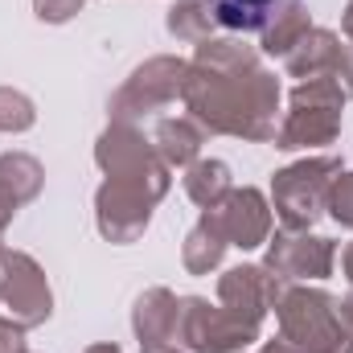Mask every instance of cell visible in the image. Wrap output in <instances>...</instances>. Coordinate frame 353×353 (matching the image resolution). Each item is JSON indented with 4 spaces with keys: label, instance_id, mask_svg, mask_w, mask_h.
<instances>
[{
    "label": "cell",
    "instance_id": "obj_30",
    "mask_svg": "<svg viewBox=\"0 0 353 353\" xmlns=\"http://www.w3.org/2000/svg\"><path fill=\"white\" fill-rule=\"evenodd\" d=\"M341 271H345V279L353 283V243L345 247V251H341Z\"/></svg>",
    "mask_w": 353,
    "mask_h": 353
},
{
    "label": "cell",
    "instance_id": "obj_6",
    "mask_svg": "<svg viewBox=\"0 0 353 353\" xmlns=\"http://www.w3.org/2000/svg\"><path fill=\"white\" fill-rule=\"evenodd\" d=\"M185 79H189V62L173 58V54H161V58H148L144 66L132 70V79L111 94V119L119 123H136V119H148L157 115L161 107L176 103L185 94Z\"/></svg>",
    "mask_w": 353,
    "mask_h": 353
},
{
    "label": "cell",
    "instance_id": "obj_17",
    "mask_svg": "<svg viewBox=\"0 0 353 353\" xmlns=\"http://www.w3.org/2000/svg\"><path fill=\"white\" fill-rule=\"evenodd\" d=\"M201 144H205V128L197 119H189V115L161 119L157 123V136H152V148H157V157L169 169H189L201 157Z\"/></svg>",
    "mask_w": 353,
    "mask_h": 353
},
{
    "label": "cell",
    "instance_id": "obj_12",
    "mask_svg": "<svg viewBox=\"0 0 353 353\" xmlns=\"http://www.w3.org/2000/svg\"><path fill=\"white\" fill-rule=\"evenodd\" d=\"M283 279H275L263 263H243V267H230L222 279H218V304L230 308L239 321L263 329L267 312L279 304L283 296Z\"/></svg>",
    "mask_w": 353,
    "mask_h": 353
},
{
    "label": "cell",
    "instance_id": "obj_5",
    "mask_svg": "<svg viewBox=\"0 0 353 353\" xmlns=\"http://www.w3.org/2000/svg\"><path fill=\"white\" fill-rule=\"evenodd\" d=\"M94 165L111 181H132V185H144L148 193L165 197L173 176H169V165L157 157L152 140H144V132L136 123H119L111 119L107 132L99 136L94 144Z\"/></svg>",
    "mask_w": 353,
    "mask_h": 353
},
{
    "label": "cell",
    "instance_id": "obj_16",
    "mask_svg": "<svg viewBox=\"0 0 353 353\" xmlns=\"http://www.w3.org/2000/svg\"><path fill=\"white\" fill-rule=\"evenodd\" d=\"M226 247H230V239H226V230H222L218 214H214V210H205V214L197 218V226L185 234L181 263H185V271H189V275H210L214 267H222Z\"/></svg>",
    "mask_w": 353,
    "mask_h": 353
},
{
    "label": "cell",
    "instance_id": "obj_1",
    "mask_svg": "<svg viewBox=\"0 0 353 353\" xmlns=\"http://www.w3.org/2000/svg\"><path fill=\"white\" fill-rule=\"evenodd\" d=\"M181 103L189 119H197L214 136L267 144L279 132V79L263 66L222 74V70H205L189 62Z\"/></svg>",
    "mask_w": 353,
    "mask_h": 353
},
{
    "label": "cell",
    "instance_id": "obj_13",
    "mask_svg": "<svg viewBox=\"0 0 353 353\" xmlns=\"http://www.w3.org/2000/svg\"><path fill=\"white\" fill-rule=\"evenodd\" d=\"M230 247L239 251H255L271 239V201H267L259 189L243 185V189H230L222 205H214Z\"/></svg>",
    "mask_w": 353,
    "mask_h": 353
},
{
    "label": "cell",
    "instance_id": "obj_31",
    "mask_svg": "<svg viewBox=\"0 0 353 353\" xmlns=\"http://www.w3.org/2000/svg\"><path fill=\"white\" fill-rule=\"evenodd\" d=\"M341 29H345V37L353 41V0L345 4V17H341Z\"/></svg>",
    "mask_w": 353,
    "mask_h": 353
},
{
    "label": "cell",
    "instance_id": "obj_8",
    "mask_svg": "<svg viewBox=\"0 0 353 353\" xmlns=\"http://www.w3.org/2000/svg\"><path fill=\"white\" fill-rule=\"evenodd\" d=\"M0 308L21 329H37V325L50 321L54 292H50V279H46V271L33 255H25V251H4L0 255Z\"/></svg>",
    "mask_w": 353,
    "mask_h": 353
},
{
    "label": "cell",
    "instance_id": "obj_18",
    "mask_svg": "<svg viewBox=\"0 0 353 353\" xmlns=\"http://www.w3.org/2000/svg\"><path fill=\"white\" fill-rule=\"evenodd\" d=\"M230 189H234V176H230V165H226V161L197 157V161L185 169V193H189V201L201 205V210L222 205Z\"/></svg>",
    "mask_w": 353,
    "mask_h": 353
},
{
    "label": "cell",
    "instance_id": "obj_28",
    "mask_svg": "<svg viewBox=\"0 0 353 353\" xmlns=\"http://www.w3.org/2000/svg\"><path fill=\"white\" fill-rule=\"evenodd\" d=\"M17 210H21V205H17V201H12V197H8V193H4V189H0V226H8V222H12V214H17Z\"/></svg>",
    "mask_w": 353,
    "mask_h": 353
},
{
    "label": "cell",
    "instance_id": "obj_22",
    "mask_svg": "<svg viewBox=\"0 0 353 353\" xmlns=\"http://www.w3.org/2000/svg\"><path fill=\"white\" fill-rule=\"evenodd\" d=\"M214 21L230 33H263L275 0H210Z\"/></svg>",
    "mask_w": 353,
    "mask_h": 353
},
{
    "label": "cell",
    "instance_id": "obj_14",
    "mask_svg": "<svg viewBox=\"0 0 353 353\" xmlns=\"http://www.w3.org/2000/svg\"><path fill=\"white\" fill-rule=\"evenodd\" d=\"M176 316H181V300L169 288H148L136 308H132V329L140 350L148 345H173L176 341Z\"/></svg>",
    "mask_w": 353,
    "mask_h": 353
},
{
    "label": "cell",
    "instance_id": "obj_26",
    "mask_svg": "<svg viewBox=\"0 0 353 353\" xmlns=\"http://www.w3.org/2000/svg\"><path fill=\"white\" fill-rule=\"evenodd\" d=\"M0 353H29L25 345V329L8 316H0Z\"/></svg>",
    "mask_w": 353,
    "mask_h": 353
},
{
    "label": "cell",
    "instance_id": "obj_32",
    "mask_svg": "<svg viewBox=\"0 0 353 353\" xmlns=\"http://www.w3.org/2000/svg\"><path fill=\"white\" fill-rule=\"evenodd\" d=\"M83 353H119V345H115V341H99V345H90V350H83Z\"/></svg>",
    "mask_w": 353,
    "mask_h": 353
},
{
    "label": "cell",
    "instance_id": "obj_27",
    "mask_svg": "<svg viewBox=\"0 0 353 353\" xmlns=\"http://www.w3.org/2000/svg\"><path fill=\"white\" fill-rule=\"evenodd\" d=\"M337 312H341V325H345V333L353 337V292L345 300H337Z\"/></svg>",
    "mask_w": 353,
    "mask_h": 353
},
{
    "label": "cell",
    "instance_id": "obj_33",
    "mask_svg": "<svg viewBox=\"0 0 353 353\" xmlns=\"http://www.w3.org/2000/svg\"><path fill=\"white\" fill-rule=\"evenodd\" d=\"M140 353H181V350H173V345H148V350H140Z\"/></svg>",
    "mask_w": 353,
    "mask_h": 353
},
{
    "label": "cell",
    "instance_id": "obj_19",
    "mask_svg": "<svg viewBox=\"0 0 353 353\" xmlns=\"http://www.w3.org/2000/svg\"><path fill=\"white\" fill-rule=\"evenodd\" d=\"M193 66L222 70V74H239V70H255L259 66V50L247 46L243 37H205V41H197Z\"/></svg>",
    "mask_w": 353,
    "mask_h": 353
},
{
    "label": "cell",
    "instance_id": "obj_2",
    "mask_svg": "<svg viewBox=\"0 0 353 353\" xmlns=\"http://www.w3.org/2000/svg\"><path fill=\"white\" fill-rule=\"evenodd\" d=\"M275 321L279 337L292 341L300 353H353V337L337 312V296H329L325 288L288 283L275 304Z\"/></svg>",
    "mask_w": 353,
    "mask_h": 353
},
{
    "label": "cell",
    "instance_id": "obj_25",
    "mask_svg": "<svg viewBox=\"0 0 353 353\" xmlns=\"http://www.w3.org/2000/svg\"><path fill=\"white\" fill-rule=\"evenodd\" d=\"M83 4H87V0H33V12H37V21H46V25H66Z\"/></svg>",
    "mask_w": 353,
    "mask_h": 353
},
{
    "label": "cell",
    "instance_id": "obj_11",
    "mask_svg": "<svg viewBox=\"0 0 353 353\" xmlns=\"http://www.w3.org/2000/svg\"><path fill=\"white\" fill-rule=\"evenodd\" d=\"M288 74L308 83V79H333L345 90V99L353 94V41H341V33L333 29H308L300 37V46L283 58Z\"/></svg>",
    "mask_w": 353,
    "mask_h": 353
},
{
    "label": "cell",
    "instance_id": "obj_15",
    "mask_svg": "<svg viewBox=\"0 0 353 353\" xmlns=\"http://www.w3.org/2000/svg\"><path fill=\"white\" fill-rule=\"evenodd\" d=\"M308 29H312V12H308L304 0H275L263 33H259V50L275 54V58H288Z\"/></svg>",
    "mask_w": 353,
    "mask_h": 353
},
{
    "label": "cell",
    "instance_id": "obj_21",
    "mask_svg": "<svg viewBox=\"0 0 353 353\" xmlns=\"http://www.w3.org/2000/svg\"><path fill=\"white\" fill-rule=\"evenodd\" d=\"M165 25H169V33L176 41H193V46L214 37V29H218L210 0H176L169 8V17H165Z\"/></svg>",
    "mask_w": 353,
    "mask_h": 353
},
{
    "label": "cell",
    "instance_id": "obj_23",
    "mask_svg": "<svg viewBox=\"0 0 353 353\" xmlns=\"http://www.w3.org/2000/svg\"><path fill=\"white\" fill-rule=\"evenodd\" d=\"M37 123V107L25 90H12V87H0V132L8 136H21Z\"/></svg>",
    "mask_w": 353,
    "mask_h": 353
},
{
    "label": "cell",
    "instance_id": "obj_20",
    "mask_svg": "<svg viewBox=\"0 0 353 353\" xmlns=\"http://www.w3.org/2000/svg\"><path fill=\"white\" fill-rule=\"evenodd\" d=\"M46 185V169L37 157L29 152H4L0 157V189L17 201V205H29Z\"/></svg>",
    "mask_w": 353,
    "mask_h": 353
},
{
    "label": "cell",
    "instance_id": "obj_10",
    "mask_svg": "<svg viewBox=\"0 0 353 353\" xmlns=\"http://www.w3.org/2000/svg\"><path fill=\"white\" fill-rule=\"evenodd\" d=\"M337 263V243L308 234V230H279L267 239V259L263 267L283 279V283H304V279H329Z\"/></svg>",
    "mask_w": 353,
    "mask_h": 353
},
{
    "label": "cell",
    "instance_id": "obj_3",
    "mask_svg": "<svg viewBox=\"0 0 353 353\" xmlns=\"http://www.w3.org/2000/svg\"><path fill=\"white\" fill-rule=\"evenodd\" d=\"M341 111H345V90L333 79H308L288 94V115L279 119L271 144L283 152L333 144L341 136Z\"/></svg>",
    "mask_w": 353,
    "mask_h": 353
},
{
    "label": "cell",
    "instance_id": "obj_4",
    "mask_svg": "<svg viewBox=\"0 0 353 353\" xmlns=\"http://www.w3.org/2000/svg\"><path fill=\"white\" fill-rule=\"evenodd\" d=\"M341 173L337 157H304L271 176V210L283 230H308L329 210V189Z\"/></svg>",
    "mask_w": 353,
    "mask_h": 353
},
{
    "label": "cell",
    "instance_id": "obj_24",
    "mask_svg": "<svg viewBox=\"0 0 353 353\" xmlns=\"http://www.w3.org/2000/svg\"><path fill=\"white\" fill-rule=\"evenodd\" d=\"M329 214L333 222H341L345 230H353V173H341L329 189Z\"/></svg>",
    "mask_w": 353,
    "mask_h": 353
},
{
    "label": "cell",
    "instance_id": "obj_29",
    "mask_svg": "<svg viewBox=\"0 0 353 353\" xmlns=\"http://www.w3.org/2000/svg\"><path fill=\"white\" fill-rule=\"evenodd\" d=\"M259 353H300V350H296L292 341H283V337H279V341H267V345H263Z\"/></svg>",
    "mask_w": 353,
    "mask_h": 353
},
{
    "label": "cell",
    "instance_id": "obj_7",
    "mask_svg": "<svg viewBox=\"0 0 353 353\" xmlns=\"http://www.w3.org/2000/svg\"><path fill=\"white\" fill-rule=\"evenodd\" d=\"M259 341V329L239 321L230 308L210 304L205 296H185L176 316V345L189 353H243Z\"/></svg>",
    "mask_w": 353,
    "mask_h": 353
},
{
    "label": "cell",
    "instance_id": "obj_9",
    "mask_svg": "<svg viewBox=\"0 0 353 353\" xmlns=\"http://www.w3.org/2000/svg\"><path fill=\"white\" fill-rule=\"evenodd\" d=\"M157 193H148L144 185H132V181H103L99 193H94V226L107 243H136L148 222H152V210H157Z\"/></svg>",
    "mask_w": 353,
    "mask_h": 353
},
{
    "label": "cell",
    "instance_id": "obj_34",
    "mask_svg": "<svg viewBox=\"0 0 353 353\" xmlns=\"http://www.w3.org/2000/svg\"><path fill=\"white\" fill-rule=\"evenodd\" d=\"M0 255H4V226H0Z\"/></svg>",
    "mask_w": 353,
    "mask_h": 353
}]
</instances>
